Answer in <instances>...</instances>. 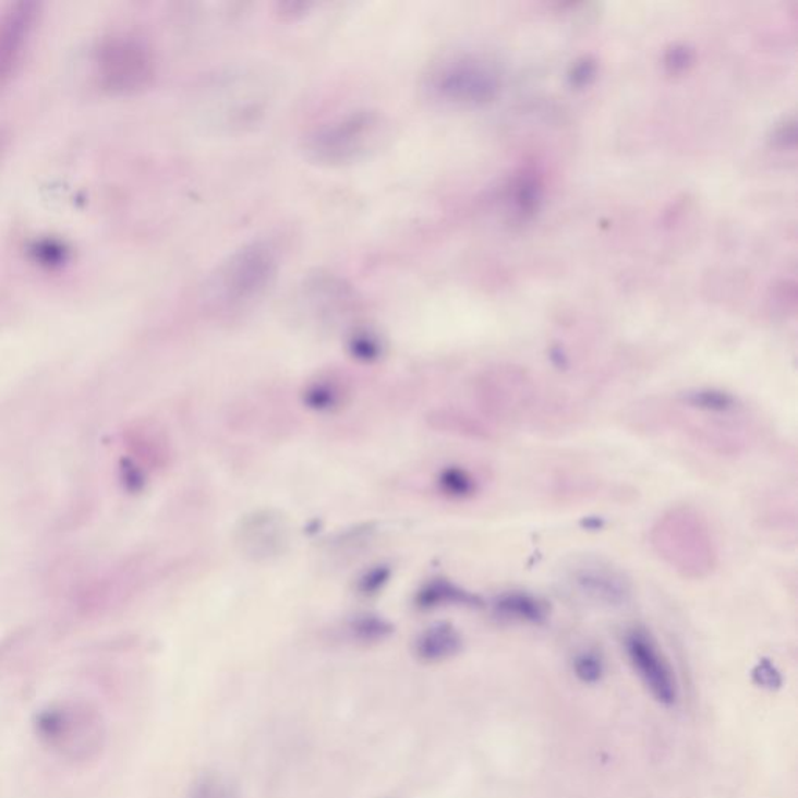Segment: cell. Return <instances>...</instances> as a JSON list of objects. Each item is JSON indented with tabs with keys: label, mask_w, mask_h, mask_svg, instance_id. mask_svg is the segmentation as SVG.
I'll return each mask as SVG.
<instances>
[{
	"label": "cell",
	"mask_w": 798,
	"mask_h": 798,
	"mask_svg": "<svg viewBox=\"0 0 798 798\" xmlns=\"http://www.w3.org/2000/svg\"><path fill=\"white\" fill-rule=\"evenodd\" d=\"M626 652L633 669L656 702L670 706L677 702L678 685L673 667L645 630L633 629L626 637Z\"/></svg>",
	"instance_id": "cell-6"
},
{
	"label": "cell",
	"mask_w": 798,
	"mask_h": 798,
	"mask_svg": "<svg viewBox=\"0 0 798 798\" xmlns=\"http://www.w3.org/2000/svg\"><path fill=\"white\" fill-rule=\"evenodd\" d=\"M444 605L482 607V598L444 579L433 580L416 593V607L430 610Z\"/></svg>",
	"instance_id": "cell-12"
},
{
	"label": "cell",
	"mask_w": 798,
	"mask_h": 798,
	"mask_svg": "<svg viewBox=\"0 0 798 798\" xmlns=\"http://www.w3.org/2000/svg\"><path fill=\"white\" fill-rule=\"evenodd\" d=\"M38 20L35 2H16L0 13V86L16 74Z\"/></svg>",
	"instance_id": "cell-7"
},
{
	"label": "cell",
	"mask_w": 798,
	"mask_h": 798,
	"mask_svg": "<svg viewBox=\"0 0 798 798\" xmlns=\"http://www.w3.org/2000/svg\"><path fill=\"white\" fill-rule=\"evenodd\" d=\"M575 673L583 684H597L604 677V662L596 652H583L575 660Z\"/></svg>",
	"instance_id": "cell-18"
},
{
	"label": "cell",
	"mask_w": 798,
	"mask_h": 798,
	"mask_svg": "<svg viewBox=\"0 0 798 798\" xmlns=\"http://www.w3.org/2000/svg\"><path fill=\"white\" fill-rule=\"evenodd\" d=\"M651 543L655 554L684 579H706L720 561L709 520L691 506L665 511L652 528Z\"/></svg>",
	"instance_id": "cell-1"
},
{
	"label": "cell",
	"mask_w": 798,
	"mask_h": 798,
	"mask_svg": "<svg viewBox=\"0 0 798 798\" xmlns=\"http://www.w3.org/2000/svg\"><path fill=\"white\" fill-rule=\"evenodd\" d=\"M536 397L539 390L532 377L515 366L492 370L477 380L479 408L496 422H520L535 408Z\"/></svg>",
	"instance_id": "cell-5"
},
{
	"label": "cell",
	"mask_w": 798,
	"mask_h": 798,
	"mask_svg": "<svg viewBox=\"0 0 798 798\" xmlns=\"http://www.w3.org/2000/svg\"><path fill=\"white\" fill-rule=\"evenodd\" d=\"M569 582L579 596L607 607H621L632 598V583L618 568L601 560L576 565Z\"/></svg>",
	"instance_id": "cell-8"
},
{
	"label": "cell",
	"mask_w": 798,
	"mask_h": 798,
	"mask_svg": "<svg viewBox=\"0 0 798 798\" xmlns=\"http://www.w3.org/2000/svg\"><path fill=\"white\" fill-rule=\"evenodd\" d=\"M348 630L355 640L373 643V641L384 640L388 634H391L394 627L379 616L364 615L354 618Z\"/></svg>",
	"instance_id": "cell-16"
},
{
	"label": "cell",
	"mask_w": 798,
	"mask_h": 798,
	"mask_svg": "<svg viewBox=\"0 0 798 798\" xmlns=\"http://www.w3.org/2000/svg\"><path fill=\"white\" fill-rule=\"evenodd\" d=\"M442 420L445 422L446 430L463 435V437L476 438V440H492L493 438V431L487 424L479 422L466 413H445Z\"/></svg>",
	"instance_id": "cell-17"
},
{
	"label": "cell",
	"mask_w": 798,
	"mask_h": 798,
	"mask_svg": "<svg viewBox=\"0 0 798 798\" xmlns=\"http://www.w3.org/2000/svg\"><path fill=\"white\" fill-rule=\"evenodd\" d=\"M678 406L689 411L716 413V415H728L741 409L738 399L720 388H696L685 391L678 397Z\"/></svg>",
	"instance_id": "cell-14"
},
{
	"label": "cell",
	"mask_w": 798,
	"mask_h": 798,
	"mask_svg": "<svg viewBox=\"0 0 798 798\" xmlns=\"http://www.w3.org/2000/svg\"><path fill=\"white\" fill-rule=\"evenodd\" d=\"M192 798H235L233 790L230 789L222 779L206 776L200 779L194 787Z\"/></svg>",
	"instance_id": "cell-21"
},
{
	"label": "cell",
	"mask_w": 798,
	"mask_h": 798,
	"mask_svg": "<svg viewBox=\"0 0 798 798\" xmlns=\"http://www.w3.org/2000/svg\"><path fill=\"white\" fill-rule=\"evenodd\" d=\"M348 397L350 388L336 376L317 377L303 390L304 404L318 412H332L342 408Z\"/></svg>",
	"instance_id": "cell-13"
},
{
	"label": "cell",
	"mask_w": 798,
	"mask_h": 798,
	"mask_svg": "<svg viewBox=\"0 0 798 798\" xmlns=\"http://www.w3.org/2000/svg\"><path fill=\"white\" fill-rule=\"evenodd\" d=\"M390 576L391 569L384 565L370 569V571H366L365 575L359 579V593L364 594L366 597L375 596V594L383 591V588L386 587Z\"/></svg>",
	"instance_id": "cell-20"
},
{
	"label": "cell",
	"mask_w": 798,
	"mask_h": 798,
	"mask_svg": "<svg viewBox=\"0 0 798 798\" xmlns=\"http://www.w3.org/2000/svg\"><path fill=\"white\" fill-rule=\"evenodd\" d=\"M387 137L379 112L361 110L323 123L304 140V154L322 166H347L376 152Z\"/></svg>",
	"instance_id": "cell-2"
},
{
	"label": "cell",
	"mask_w": 798,
	"mask_h": 798,
	"mask_svg": "<svg viewBox=\"0 0 798 798\" xmlns=\"http://www.w3.org/2000/svg\"><path fill=\"white\" fill-rule=\"evenodd\" d=\"M437 488L449 499H471L481 489V482L474 476L473 471L467 470V468L448 467L438 473Z\"/></svg>",
	"instance_id": "cell-15"
},
{
	"label": "cell",
	"mask_w": 798,
	"mask_h": 798,
	"mask_svg": "<svg viewBox=\"0 0 798 798\" xmlns=\"http://www.w3.org/2000/svg\"><path fill=\"white\" fill-rule=\"evenodd\" d=\"M94 66L101 88L118 94L147 88L156 72L150 47L130 35L104 39L94 58Z\"/></svg>",
	"instance_id": "cell-4"
},
{
	"label": "cell",
	"mask_w": 798,
	"mask_h": 798,
	"mask_svg": "<svg viewBox=\"0 0 798 798\" xmlns=\"http://www.w3.org/2000/svg\"><path fill=\"white\" fill-rule=\"evenodd\" d=\"M350 350L359 361L373 362L383 353L379 340L370 332H358L351 337Z\"/></svg>",
	"instance_id": "cell-19"
},
{
	"label": "cell",
	"mask_w": 798,
	"mask_h": 798,
	"mask_svg": "<svg viewBox=\"0 0 798 798\" xmlns=\"http://www.w3.org/2000/svg\"><path fill=\"white\" fill-rule=\"evenodd\" d=\"M426 88L438 99L471 101L484 96L488 83L474 61L449 60L431 71Z\"/></svg>",
	"instance_id": "cell-9"
},
{
	"label": "cell",
	"mask_w": 798,
	"mask_h": 798,
	"mask_svg": "<svg viewBox=\"0 0 798 798\" xmlns=\"http://www.w3.org/2000/svg\"><path fill=\"white\" fill-rule=\"evenodd\" d=\"M278 271V257L266 242L244 245L217 268L206 293L220 307H242L270 288Z\"/></svg>",
	"instance_id": "cell-3"
},
{
	"label": "cell",
	"mask_w": 798,
	"mask_h": 798,
	"mask_svg": "<svg viewBox=\"0 0 798 798\" xmlns=\"http://www.w3.org/2000/svg\"><path fill=\"white\" fill-rule=\"evenodd\" d=\"M752 677L758 687L771 689V691L782 688L783 685L782 674H779L778 669H776L771 662H767V660H763L760 665L754 667Z\"/></svg>",
	"instance_id": "cell-22"
},
{
	"label": "cell",
	"mask_w": 798,
	"mask_h": 798,
	"mask_svg": "<svg viewBox=\"0 0 798 798\" xmlns=\"http://www.w3.org/2000/svg\"><path fill=\"white\" fill-rule=\"evenodd\" d=\"M493 608L499 618L513 622L542 624L549 616L546 602L525 591H507L499 594Z\"/></svg>",
	"instance_id": "cell-11"
},
{
	"label": "cell",
	"mask_w": 798,
	"mask_h": 798,
	"mask_svg": "<svg viewBox=\"0 0 798 798\" xmlns=\"http://www.w3.org/2000/svg\"><path fill=\"white\" fill-rule=\"evenodd\" d=\"M462 634L448 622L435 624L419 634L413 643L416 658L426 663L445 662L462 651Z\"/></svg>",
	"instance_id": "cell-10"
}]
</instances>
